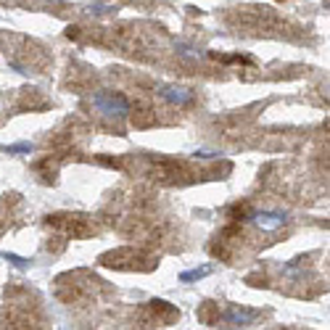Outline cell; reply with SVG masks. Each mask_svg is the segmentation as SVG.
Returning a JSON list of instances; mask_svg holds the SVG:
<instances>
[{
	"instance_id": "obj_4",
	"label": "cell",
	"mask_w": 330,
	"mask_h": 330,
	"mask_svg": "<svg viewBox=\"0 0 330 330\" xmlns=\"http://www.w3.org/2000/svg\"><path fill=\"white\" fill-rule=\"evenodd\" d=\"M161 95H164L169 103H190L193 101V93L187 87H161Z\"/></svg>"
},
{
	"instance_id": "obj_6",
	"label": "cell",
	"mask_w": 330,
	"mask_h": 330,
	"mask_svg": "<svg viewBox=\"0 0 330 330\" xmlns=\"http://www.w3.org/2000/svg\"><path fill=\"white\" fill-rule=\"evenodd\" d=\"M5 153H29L32 151V143H16V145H3Z\"/></svg>"
},
{
	"instance_id": "obj_2",
	"label": "cell",
	"mask_w": 330,
	"mask_h": 330,
	"mask_svg": "<svg viewBox=\"0 0 330 330\" xmlns=\"http://www.w3.org/2000/svg\"><path fill=\"white\" fill-rule=\"evenodd\" d=\"M251 219H254L262 230H277L286 222V214H283V211H256Z\"/></svg>"
},
{
	"instance_id": "obj_1",
	"label": "cell",
	"mask_w": 330,
	"mask_h": 330,
	"mask_svg": "<svg viewBox=\"0 0 330 330\" xmlns=\"http://www.w3.org/2000/svg\"><path fill=\"white\" fill-rule=\"evenodd\" d=\"M93 106L106 116H124L129 114V101L119 93H98L93 98Z\"/></svg>"
},
{
	"instance_id": "obj_3",
	"label": "cell",
	"mask_w": 330,
	"mask_h": 330,
	"mask_svg": "<svg viewBox=\"0 0 330 330\" xmlns=\"http://www.w3.org/2000/svg\"><path fill=\"white\" fill-rule=\"evenodd\" d=\"M259 312L256 309H238V307H232L225 312V320L227 322H235V325H248L251 320H256Z\"/></svg>"
},
{
	"instance_id": "obj_7",
	"label": "cell",
	"mask_w": 330,
	"mask_h": 330,
	"mask_svg": "<svg viewBox=\"0 0 330 330\" xmlns=\"http://www.w3.org/2000/svg\"><path fill=\"white\" fill-rule=\"evenodd\" d=\"M5 259H8V262H14L16 264V267H27V262H24V259L21 256H16V254H3Z\"/></svg>"
},
{
	"instance_id": "obj_5",
	"label": "cell",
	"mask_w": 330,
	"mask_h": 330,
	"mask_svg": "<svg viewBox=\"0 0 330 330\" xmlns=\"http://www.w3.org/2000/svg\"><path fill=\"white\" fill-rule=\"evenodd\" d=\"M211 272V267H201V269H190V272H183L180 275V280L183 283H190V280H201V277H206Z\"/></svg>"
}]
</instances>
